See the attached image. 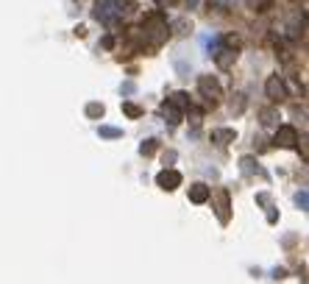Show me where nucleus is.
I'll use <instances>...</instances> for the list:
<instances>
[{
  "mask_svg": "<svg viewBox=\"0 0 309 284\" xmlns=\"http://www.w3.org/2000/svg\"><path fill=\"white\" fill-rule=\"evenodd\" d=\"M167 37H170V31H167V22H164L162 17H151V20L145 22V39L151 45H162Z\"/></svg>",
  "mask_w": 309,
  "mask_h": 284,
  "instance_id": "f257e3e1",
  "label": "nucleus"
},
{
  "mask_svg": "<svg viewBox=\"0 0 309 284\" xmlns=\"http://www.w3.org/2000/svg\"><path fill=\"white\" fill-rule=\"evenodd\" d=\"M198 90H201V95L206 98L209 106H215L217 100L223 98V90H220V84H217L215 75H198Z\"/></svg>",
  "mask_w": 309,
  "mask_h": 284,
  "instance_id": "f03ea898",
  "label": "nucleus"
},
{
  "mask_svg": "<svg viewBox=\"0 0 309 284\" xmlns=\"http://www.w3.org/2000/svg\"><path fill=\"white\" fill-rule=\"evenodd\" d=\"M298 131L293 126H278L276 128V137H273V145L276 148H295L298 145Z\"/></svg>",
  "mask_w": 309,
  "mask_h": 284,
  "instance_id": "7ed1b4c3",
  "label": "nucleus"
},
{
  "mask_svg": "<svg viewBox=\"0 0 309 284\" xmlns=\"http://www.w3.org/2000/svg\"><path fill=\"white\" fill-rule=\"evenodd\" d=\"M265 92L273 103H282V100L287 98V87H284V81L278 78V75H270V78L265 81Z\"/></svg>",
  "mask_w": 309,
  "mask_h": 284,
  "instance_id": "20e7f679",
  "label": "nucleus"
},
{
  "mask_svg": "<svg viewBox=\"0 0 309 284\" xmlns=\"http://www.w3.org/2000/svg\"><path fill=\"white\" fill-rule=\"evenodd\" d=\"M156 184L164 189V192H173V189L181 187V173H176V170H162V173L156 176Z\"/></svg>",
  "mask_w": 309,
  "mask_h": 284,
  "instance_id": "39448f33",
  "label": "nucleus"
},
{
  "mask_svg": "<svg viewBox=\"0 0 309 284\" xmlns=\"http://www.w3.org/2000/svg\"><path fill=\"white\" fill-rule=\"evenodd\" d=\"M215 62H217V67L229 70L231 64L237 62V47H229V45H226L223 50H217V53H215Z\"/></svg>",
  "mask_w": 309,
  "mask_h": 284,
  "instance_id": "423d86ee",
  "label": "nucleus"
},
{
  "mask_svg": "<svg viewBox=\"0 0 309 284\" xmlns=\"http://www.w3.org/2000/svg\"><path fill=\"white\" fill-rule=\"evenodd\" d=\"M209 198H212V189L206 184H201V181H198V184L189 187V201H192V204H206Z\"/></svg>",
  "mask_w": 309,
  "mask_h": 284,
  "instance_id": "0eeeda50",
  "label": "nucleus"
},
{
  "mask_svg": "<svg viewBox=\"0 0 309 284\" xmlns=\"http://www.w3.org/2000/svg\"><path fill=\"white\" fill-rule=\"evenodd\" d=\"M181 111L184 109H178V106H173L167 100V103L162 106V117H164V123H167V126H178V123H181Z\"/></svg>",
  "mask_w": 309,
  "mask_h": 284,
  "instance_id": "6e6552de",
  "label": "nucleus"
},
{
  "mask_svg": "<svg viewBox=\"0 0 309 284\" xmlns=\"http://www.w3.org/2000/svg\"><path fill=\"white\" fill-rule=\"evenodd\" d=\"M237 134L234 128H215L212 131V142H217V145H229V142H234Z\"/></svg>",
  "mask_w": 309,
  "mask_h": 284,
  "instance_id": "1a4fd4ad",
  "label": "nucleus"
},
{
  "mask_svg": "<svg viewBox=\"0 0 309 284\" xmlns=\"http://www.w3.org/2000/svg\"><path fill=\"white\" fill-rule=\"evenodd\" d=\"M259 123H262L265 128L278 126V111L273 109V106H267V109H262V111H259Z\"/></svg>",
  "mask_w": 309,
  "mask_h": 284,
  "instance_id": "9d476101",
  "label": "nucleus"
},
{
  "mask_svg": "<svg viewBox=\"0 0 309 284\" xmlns=\"http://www.w3.org/2000/svg\"><path fill=\"white\" fill-rule=\"evenodd\" d=\"M167 100H170L173 106H178V109H184V111L189 109V95H187V92H173Z\"/></svg>",
  "mask_w": 309,
  "mask_h": 284,
  "instance_id": "9b49d317",
  "label": "nucleus"
},
{
  "mask_svg": "<svg viewBox=\"0 0 309 284\" xmlns=\"http://www.w3.org/2000/svg\"><path fill=\"white\" fill-rule=\"evenodd\" d=\"M217 217L220 223H229V195L220 192V206H217Z\"/></svg>",
  "mask_w": 309,
  "mask_h": 284,
  "instance_id": "f8f14e48",
  "label": "nucleus"
},
{
  "mask_svg": "<svg viewBox=\"0 0 309 284\" xmlns=\"http://www.w3.org/2000/svg\"><path fill=\"white\" fill-rule=\"evenodd\" d=\"M123 115H128V117H142L145 111H142L136 103H131V100H123Z\"/></svg>",
  "mask_w": 309,
  "mask_h": 284,
  "instance_id": "ddd939ff",
  "label": "nucleus"
},
{
  "mask_svg": "<svg viewBox=\"0 0 309 284\" xmlns=\"http://www.w3.org/2000/svg\"><path fill=\"white\" fill-rule=\"evenodd\" d=\"M103 103H87V117H92V120H100L103 117Z\"/></svg>",
  "mask_w": 309,
  "mask_h": 284,
  "instance_id": "4468645a",
  "label": "nucleus"
},
{
  "mask_svg": "<svg viewBox=\"0 0 309 284\" xmlns=\"http://www.w3.org/2000/svg\"><path fill=\"white\" fill-rule=\"evenodd\" d=\"M240 167H242V173H248V176H251V173H259L257 162H254L251 156H242V159H240Z\"/></svg>",
  "mask_w": 309,
  "mask_h": 284,
  "instance_id": "2eb2a0df",
  "label": "nucleus"
},
{
  "mask_svg": "<svg viewBox=\"0 0 309 284\" xmlns=\"http://www.w3.org/2000/svg\"><path fill=\"white\" fill-rule=\"evenodd\" d=\"M98 134H100V137H106V139H117V137H123L120 128H111V126H100V128H98Z\"/></svg>",
  "mask_w": 309,
  "mask_h": 284,
  "instance_id": "dca6fc26",
  "label": "nucleus"
},
{
  "mask_svg": "<svg viewBox=\"0 0 309 284\" xmlns=\"http://www.w3.org/2000/svg\"><path fill=\"white\" fill-rule=\"evenodd\" d=\"M156 148H159L156 139H145L139 145V153H142V156H153V153H156Z\"/></svg>",
  "mask_w": 309,
  "mask_h": 284,
  "instance_id": "f3484780",
  "label": "nucleus"
},
{
  "mask_svg": "<svg viewBox=\"0 0 309 284\" xmlns=\"http://www.w3.org/2000/svg\"><path fill=\"white\" fill-rule=\"evenodd\" d=\"M231 115H240L242 109H245V98H242V95H234V98H231Z\"/></svg>",
  "mask_w": 309,
  "mask_h": 284,
  "instance_id": "a211bd4d",
  "label": "nucleus"
},
{
  "mask_svg": "<svg viewBox=\"0 0 309 284\" xmlns=\"http://www.w3.org/2000/svg\"><path fill=\"white\" fill-rule=\"evenodd\" d=\"M170 28H173L176 34H187L189 22H187V20H184V17H181V20H173V22H170Z\"/></svg>",
  "mask_w": 309,
  "mask_h": 284,
  "instance_id": "6ab92c4d",
  "label": "nucleus"
},
{
  "mask_svg": "<svg viewBox=\"0 0 309 284\" xmlns=\"http://www.w3.org/2000/svg\"><path fill=\"white\" fill-rule=\"evenodd\" d=\"M295 204H298L301 209H309V192H298L295 195Z\"/></svg>",
  "mask_w": 309,
  "mask_h": 284,
  "instance_id": "aec40b11",
  "label": "nucleus"
},
{
  "mask_svg": "<svg viewBox=\"0 0 309 284\" xmlns=\"http://www.w3.org/2000/svg\"><path fill=\"white\" fill-rule=\"evenodd\" d=\"M248 6H251V9H257V11H265L267 6H270V0H248Z\"/></svg>",
  "mask_w": 309,
  "mask_h": 284,
  "instance_id": "412c9836",
  "label": "nucleus"
},
{
  "mask_svg": "<svg viewBox=\"0 0 309 284\" xmlns=\"http://www.w3.org/2000/svg\"><path fill=\"white\" fill-rule=\"evenodd\" d=\"M223 42L229 45V47H237V50H240V45H242V42H240V37H234V34H229V37H226Z\"/></svg>",
  "mask_w": 309,
  "mask_h": 284,
  "instance_id": "4be33fe9",
  "label": "nucleus"
},
{
  "mask_svg": "<svg viewBox=\"0 0 309 284\" xmlns=\"http://www.w3.org/2000/svg\"><path fill=\"white\" fill-rule=\"evenodd\" d=\"M100 45H103L106 50H109V47H115V37H103V39H100Z\"/></svg>",
  "mask_w": 309,
  "mask_h": 284,
  "instance_id": "5701e85b",
  "label": "nucleus"
},
{
  "mask_svg": "<svg viewBox=\"0 0 309 284\" xmlns=\"http://www.w3.org/2000/svg\"><path fill=\"white\" fill-rule=\"evenodd\" d=\"M284 276H287V270H284V268H276V270H273V279H284Z\"/></svg>",
  "mask_w": 309,
  "mask_h": 284,
  "instance_id": "b1692460",
  "label": "nucleus"
},
{
  "mask_svg": "<svg viewBox=\"0 0 309 284\" xmlns=\"http://www.w3.org/2000/svg\"><path fill=\"white\" fill-rule=\"evenodd\" d=\"M257 201H259L262 206H270V198H267V195H257Z\"/></svg>",
  "mask_w": 309,
  "mask_h": 284,
  "instance_id": "393cba45",
  "label": "nucleus"
}]
</instances>
